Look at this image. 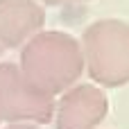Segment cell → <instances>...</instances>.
Here are the masks:
<instances>
[{"label": "cell", "mask_w": 129, "mask_h": 129, "mask_svg": "<svg viewBox=\"0 0 129 129\" xmlns=\"http://www.w3.org/2000/svg\"><path fill=\"white\" fill-rule=\"evenodd\" d=\"M109 113V98L95 84H77L54 107L57 129H95Z\"/></svg>", "instance_id": "cell-4"}, {"label": "cell", "mask_w": 129, "mask_h": 129, "mask_svg": "<svg viewBox=\"0 0 129 129\" xmlns=\"http://www.w3.org/2000/svg\"><path fill=\"white\" fill-rule=\"evenodd\" d=\"M50 7H68V5H82V2H91V0H41Z\"/></svg>", "instance_id": "cell-6"}, {"label": "cell", "mask_w": 129, "mask_h": 129, "mask_svg": "<svg viewBox=\"0 0 129 129\" xmlns=\"http://www.w3.org/2000/svg\"><path fill=\"white\" fill-rule=\"evenodd\" d=\"M54 98L32 88L18 63H0V120L9 125H48L54 118Z\"/></svg>", "instance_id": "cell-3"}, {"label": "cell", "mask_w": 129, "mask_h": 129, "mask_svg": "<svg viewBox=\"0 0 129 129\" xmlns=\"http://www.w3.org/2000/svg\"><path fill=\"white\" fill-rule=\"evenodd\" d=\"M0 52H2V48H0Z\"/></svg>", "instance_id": "cell-8"}, {"label": "cell", "mask_w": 129, "mask_h": 129, "mask_svg": "<svg viewBox=\"0 0 129 129\" xmlns=\"http://www.w3.org/2000/svg\"><path fill=\"white\" fill-rule=\"evenodd\" d=\"M5 129H45V127H36V125H7Z\"/></svg>", "instance_id": "cell-7"}, {"label": "cell", "mask_w": 129, "mask_h": 129, "mask_svg": "<svg viewBox=\"0 0 129 129\" xmlns=\"http://www.w3.org/2000/svg\"><path fill=\"white\" fill-rule=\"evenodd\" d=\"M45 25L39 0H0V48H23Z\"/></svg>", "instance_id": "cell-5"}, {"label": "cell", "mask_w": 129, "mask_h": 129, "mask_svg": "<svg viewBox=\"0 0 129 129\" xmlns=\"http://www.w3.org/2000/svg\"><path fill=\"white\" fill-rule=\"evenodd\" d=\"M84 73L95 86L120 88L129 84V23L102 18L91 23L82 34Z\"/></svg>", "instance_id": "cell-2"}, {"label": "cell", "mask_w": 129, "mask_h": 129, "mask_svg": "<svg viewBox=\"0 0 129 129\" xmlns=\"http://www.w3.org/2000/svg\"><path fill=\"white\" fill-rule=\"evenodd\" d=\"M18 70L39 93L50 98L63 95L84 75L82 45L68 32H39L23 45Z\"/></svg>", "instance_id": "cell-1"}]
</instances>
